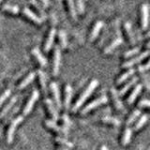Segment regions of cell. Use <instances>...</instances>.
<instances>
[{
  "instance_id": "e0dca14e",
  "label": "cell",
  "mask_w": 150,
  "mask_h": 150,
  "mask_svg": "<svg viewBox=\"0 0 150 150\" xmlns=\"http://www.w3.org/2000/svg\"><path fill=\"white\" fill-rule=\"evenodd\" d=\"M121 43H122V39H121V38L120 37L116 38V39H115L114 40H112L109 45H107L105 47L104 50H103V53H104L105 54H108L112 53V52L114 51L117 46L120 45Z\"/></svg>"
},
{
  "instance_id": "ac0fdd59",
  "label": "cell",
  "mask_w": 150,
  "mask_h": 150,
  "mask_svg": "<svg viewBox=\"0 0 150 150\" xmlns=\"http://www.w3.org/2000/svg\"><path fill=\"white\" fill-rule=\"evenodd\" d=\"M103 26V22L102 21H98L96 23H95V25L93 26L92 28V31L90 33V36H89V40L92 41L96 39V38L98 37V33H100V29H101V27Z\"/></svg>"
},
{
  "instance_id": "d590c367",
  "label": "cell",
  "mask_w": 150,
  "mask_h": 150,
  "mask_svg": "<svg viewBox=\"0 0 150 150\" xmlns=\"http://www.w3.org/2000/svg\"><path fill=\"white\" fill-rule=\"evenodd\" d=\"M62 121H63V124H64V127L63 128H65V129H69V127L71 125V123H70V120H69V118L67 116V115H63L62 116Z\"/></svg>"
},
{
  "instance_id": "44dd1931",
  "label": "cell",
  "mask_w": 150,
  "mask_h": 150,
  "mask_svg": "<svg viewBox=\"0 0 150 150\" xmlns=\"http://www.w3.org/2000/svg\"><path fill=\"white\" fill-rule=\"evenodd\" d=\"M38 78H39V83L41 91L43 93H46L47 91V86H46V76L45 73L42 70H39L38 71Z\"/></svg>"
},
{
  "instance_id": "f546056e",
  "label": "cell",
  "mask_w": 150,
  "mask_h": 150,
  "mask_svg": "<svg viewBox=\"0 0 150 150\" xmlns=\"http://www.w3.org/2000/svg\"><path fill=\"white\" fill-rule=\"evenodd\" d=\"M58 40H59L60 46L62 47V48H66L68 41H67V36H66V33L64 30H60L58 32Z\"/></svg>"
},
{
  "instance_id": "9a60e30c",
  "label": "cell",
  "mask_w": 150,
  "mask_h": 150,
  "mask_svg": "<svg viewBox=\"0 0 150 150\" xmlns=\"http://www.w3.org/2000/svg\"><path fill=\"white\" fill-rule=\"evenodd\" d=\"M71 97H72V89L70 86H65V98H64V107L66 110H68L70 105V101H71Z\"/></svg>"
},
{
  "instance_id": "4fadbf2b",
  "label": "cell",
  "mask_w": 150,
  "mask_h": 150,
  "mask_svg": "<svg viewBox=\"0 0 150 150\" xmlns=\"http://www.w3.org/2000/svg\"><path fill=\"white\" fill-rule=\"evenodd\" d=\"M32 54L35 57V59L37 60V62L39 63L41 67H45V66L47 65V59L41 54V53L38 48L32 49Z\"/></svg>"
},
{
  "instance_id": "74e56055",
  "label": "cell",
  "mask_w": 150,
  "mask_h": 150,
  "mask_svg": "<svg viewBox=\"0 0 150 150\" xmlns=\"http://www.w3.org/2000/svg\"><path fill=\"white\" fill-rule=\"evenodd\" d=\"M138 106L140 108H148L149 107V100H142L140 102H139V104Z\"/></svg>"
},
{
  "instance_id": "6da1fadb",
  "label": "cell",
  "mask_w": 150,
  "mask_h": 150,
  "mask_svg": "<svg viewBox=\"0 0 150 150\" xmlns=\"http://www.w3.org/2000/svg\"><path fill=\"white\" fill-rule=\"evenodd\" d=\"M98 86V80H92L90 82V83L88 84L87 87L84 89L83 92L80 95V97L78 98V100L75 101L73 108H72V112H76L80 109V107L83 105V103L87 100V98L91 95L93 93V91L95 90L96 87Z\"/></svg>"
},
{
  "instance_id": "cb8c5ba5",
  "label": "cell",
  "mask_w": 150,
  "mask_h": 150,
  "mask_svg": "<svg viewBox=\"0 0 150 150\" xmlns=\"http://www.w3.org/2000/svg\"><path fill=\"white\" fill-rule=\"evenodd\" d=\"M130 137H131V129L129 128H127L124 132H123V135H122V138H121V144L122 145H128L129 141H130Z\"/></svg>"
},
{
  "instance_id": "30bf717a",
  "label": "cell",
  "mask_w": 150,
  "mask_h": 150,
  "mask_svg": "<svg viewBox=\"0 0 150 150\" xmlns=\"http://www.w3.org/2000/svg\"><path fill=\"white\" fill-rule=\"evenodd\" d=\"M50 89L52 92V95H53V98L55 102V105L57 108H61V100H60V93H59V89L57 86V83L55 82L51 83L50 84Z\"/></svg>"
},
{
  "instance_id": "b9f144b4",
  "label": "cell",
  "mask_w": 150,
  "mask_h": 150,
  "mask_svg": "<svg viewBox=\"0 0 150 150\" xmlns=\"http://www.w3.org/2000/svg\"><path fill=\"white\" fill-rule=\"evenodd\" d=\"M56 150H69L68 148H66V147H58Z\"/></svg>"
},
{
  "instance_id": "1f68e13d",
  "label": "cell",
  "mask_w": 150,
  "mask_h": 150,
  "mask_svg": "<svg viewBox=\"0 0 150 150\" xmlns=\"http://www.w3.org/2000/svg\"><path fill=\"white\" fill-rule=\"evenodd\" d=\"M2 8L4 11H7L12 13H18L19 12V8L14 5H9V4H4L2 6Z\"/></svg>"
},
{
  "instance_id": "2e32d148",
  "label": "cell",
  "mask_w": 150,
  "mask_h": 150,
  "mask_svg": "<svg viewBox=\"0 0 150 150\" xmlns=\"http://www.w3.org/2000/svg\"><path fill=\"white\" fill-rule=\"evenodd\" d=\"M35 76H36V73H35V72H30V73H28V74L26 75V76L20 82V83L18 84V88H19V89H23V88H25V87L28 86V84H30V83L33 82V80L35 79Z\"/></svg>"
},
{
  "instance_id": "4316f807",
  "label": "cell",
  "mask_w": 150,
  "mask_h": 150,
  "mask_svg": "<svg viewBox=\"0 0 150 150\" xmlns=\"http://www.w3.org/2000/svg\"><path fill=\"white\" fill-rule=\"evenodd\" d=\"M147 119H148L147 115H143L141 116L140 118L138 119V121L135 123V125H134V129H135V130H139L141 128H143V127H144L145 124H146Z\"/></svg>"
},
{
  "instance_id": "e575fe53",
  "label": "cell",
  "mask_w": 150,
  "mask_h": 150,
  "mask_svg": "<svg viewBox=\"0 0 150 150\" xmlns=\"http://www.w3.org/2000/svg\"><path fill=\"white\" fill-rule=\"evenodd\" d=\"M31 1V3L34 5V7L39 11V12H40V16L42 17V18H45L46 17V15H45V13H44V11H43V8H42L41 7H40V5L37 2V0H30Z\"/></svg>"
},
{
  "instance_id": "60d3db41",
  "label": "cell",
  "mask_w": 150,
  "mask_h": 150,
  "mask_svg": "<svg viewBox=\"0 0 150 150\" xmlns=\"http://www.w3.org/2000/svg\"><path fill=\"white\" fill-rule=\"evenodd\" d=\"M100 150H108V148H107V146H105V145H102L100 147Z\"/></svg>"
},
{
  "instance_id": "8fae6325",
  "label": "cell",
  "mask_w": 150,
  "mask_h": 150,
  "mask_svg": "<svg viewBox=\"0 0 150 150\" xmlns=\"http://www.w3.org/2000/svg\"><path fill=\"white\" fill-rule=\"evenodd\" d=\"M111 98H112V104H114L115 108L117 111H122L123 110V104L120 100V98L117 91L115 90V88H111Z\"/></svg>"
},
{
  "instance_id": "484cf974",
  "label": "cell",
  "mask_w": 150,
  "mask_h": 150,
  "mask_svg": "<svg viewBox=\"0 0 150 150\" xmlns=\"http://www.w3.org/2000/svg\"><path fill=\"white\" fill-rule=\"evenodd\" d=\"M125 31H126V35L127 37H128V39L129 40L130 43H134V35H133V32L132 30H131V25H130V23L128 22V23H125Z\"/></svg>"
},
{
  "instance_id": "7bdbcfd3",
  "label": "cell",
  "mask_w": 150,
  "mask_h": 150,
  "mask_svg": "<svg viewBox=\"0 0 150 150\" xmlns=\"http://www.w3.org/2000/svg\"><path fill=\"white\" fill-rule=\"evenodd\" d=\"M1 1H2V0H0V2H1Z\"/></svg>"
},
{
  "instance_id": "7a4b0ae2",
  "label": "cell",
  "mask_w": 150,
  "mask_h": 150,
  "mask_svg": "<svg viewBox=\"0 0 150 150\" xmlns=\"http://www.w3.org/2000/svg\"><path fill=\"white\" fill-rule=\"evenodd\" d=\"M107 101H108V98H107L106 96H101L100 98H96V100H94L93 101H91L90 103H88L87 105L84 106L82 109V111H81V114L82 115H86L87 112L94 110L98 106L104 104V103H106Z\"/></svg>"
},
{
  "instance_id": "9c48e42d",
  "label": "cell",
  "mask_w": 150,
  "mask_h": 150,
  "mask_svg": "<svg viewBox=\"0 0 150 150\" xmlns=\"http://www.w3.org/2000/svg\"><path fill=\"white\" fill-rule=\"evenodd\" d=\"M44 125L48 129L54 130V132H56V133H59V134H67L68 133V129H65V128H63V127H60L58 125H56L54 120H45L44 121Z\"/></svg>"
},
{
  "instance_id": "277c9868",
  "label": "cell",
  "mask_w": 150,
  "mask_h": 150,
  "mask_svg": "<svg viewBox=\"0 0 150 150\" xmlns=\"http://www.w3.org/2000/svg\"><path fill=\"white\" fill-rule=\"evenodd\" d=\"M39 97H40V94L37 90H34L32 92L31 96L29 97V98H28V100L26 101L25 105V107H23V115H27L32 111L33 107H34L35 102L37 101L38 98H39Z\"/></svg>"
},
{
  "instance_id": "83f0119b",
  "label": "cell",
  "mask_w": 150,
  "mask_h": 150,
  "mask_svg": "<svg viewBox=\"0 0 150 150\" xmlns=\"http://www.w3.org/2000/svg\"><path fill=\"white\" fill-rule=\"evenodd\" d=\"M54 142L57 144H59V145H61V147H66V148H71L73 145H72V144L70 143V142H69L68 140H66V139H64V138H60V137H55V139H54Z\"/></svg>"
},
{
  "instance_id": "f35d334b",
  "label": "cell",
  "mask_w": 150,
  "mask_h": 150,
  "mask_svg": "<svg viewBox=\"0 0 150 150\" xmlns=\"http://www.w3.org/2000/svg\"><path fill=\"white\" fill-rule=\"evenodd\" d=\"M148 68H149V63H146L145 65H141V66H139L138 67V70L140 72H144V71H146V70L148 69Z\"/></svg>"
},
{
  "instance_id": "603a6c76",
  "label": "cell",
  "mask_w": 150,
  "mask_h": 150,
  "mask_svg": "<svg viewBox=\"0 0 150 150\" xmlns=\"http://www.w3.org/2000/svg\"><path fill=\"white\" fill-rule=\"evenodd\" d=\"M137 81H138V78L133 77L128 83H126L125 86L120 89V91H119V92H117V93H118V95H119V96H123L126 92H128V90H129V89L131 86H134V84H135L136 83H137Z\"/></svg>"
},
{
  "instance_id": "52a82bcc",
  "label": "cell",
  "mask_w": 150,
  "mask_h": 150,
  "mask_svg": "<svg viewBox=\"0 0 150 150\" xmlns=\"http://www.w3.org/2000/svg\"><path fill=\"white\" fill-rule=\"evenodd\" d=\"M141 25L143 29H146L148 26V4L144 3L141 6Z\"/></svg>"
},
{
  "instance_id": "ba28073f",
  "label": "cell",
  "mask_w": 150,
  "mask_h": 150,
  "mask_svg": "<svg viewBox=\"0 0 150 150\" xmlns=\"http://www.w3.org/2000/svg\"><path fill=\"white\" fill-rule=\"evenodd\" d=\"M44 105L46 107L47 111H48L50 116L52 117V120H57L58 119V112H57V110H56V108L54 107L53 101H52L50 98H45L44 101Z\"/></svg>"
},
{
  "instance_id": "ab89813d",
  "label": "cell",
  "mask_w": 150,
  "mask_h": 150,
  "mask_svg": "<svg viewBox=\"0 0 150 150\" xmlns=\"http://www.w3.org/2000/svg\"><path fill=\"white\" fill-rule=\"evenodd\" d=\"M40 2L42 3V5H43L44 7H47L49 5V1H48V0H40Z\"/></svg>"
},
{
  "instance_id": "3957f363",
  "label": "cell",
  "mask_w": 150,
  "mask_h": 150,
  "mask_svg": "<svg viewBox=\"0 0 150 150\" xmlns=\"http://www.w3.org/2000/svg\"><path fill=\"white\" fill-rule=\"evenodd\" d=\"M23 122V117L22 116H18L15 119H13L11 124L8 126V129L7 130V143L8 144H11L13 141V136H14V132H15V129L17 128V126Z\"/></svg>"
},
{
  "instance_id": "5b68a950",
  "label": "cell",
  "mask_w": 150,
  "mask_h": 150,
  "mask_svg": "<svg viewBox=\"0 0 150 150\" xmlns=\"http://www.w3.org/2000/svg\"><path fill=\"white\" fill-rule=\"evenodd\" d=\"M60 60H61V53H60V49L58 46H56L54 48V58H53V70L52 72L56 76L59 72V67H60Z\"/></svg>"
},
{
  "instance_id": "4dcf8cb0",
  "label": "cell",
  "mask_w": 150,
  "mask_h": 150,
  "mask_svg": "<svg viewBox=\"0 0 150 150\" xmlns=\"http://www.w3.org/2000/svg\"><path fill=\"white\" fill-rule=\"evenodd\" d=\"M101 121L104 124H108L111 126H118L119 125V121L117 120L116 118H114V117H110V116H106L103 117L101 119Z\"/></svg>"
},
{
  "instance_id": "8992f818",
  "label": "cell",
  "mask_w": 150,
  "mask_h": 150,
  "mask_svg": "<svg viewBox=\"0 0 150 150\" xmlns=\"http://www.w3.org/2000/svg\"><path fill=\"white\" fill-rule=\"evenodd\" d=\"M148 54H149V52L147 50V51L144 52L143 54H139L137 56H135V57H133V58H131V59H129L128 61H126V62H124L123 64H122V68H123V69H128V68L132 67L133 65L139 63L140 61H142L145 57H147Z\"/></svg>"
},
{
  "instance_id": "d6986e66",
  "label": "cell",
  "mask_w": 150,
  "mask_h": 150,
  "mask_svg": "<svg viewBox=\"0 0 150 150\" xmlns=\"http://www.w3.org/2000/svg\"><path fill=\"white\" fill-rule=\"evenodd\" d=\"M141 90H142V84H137V86H135L132 92L130 93V95L129 96L128 100H127V102H128L129 104H132V103L134 102V100L139 96Z\"/></svg>"
},
{
  "instance_id": "ffe728a7",
  "label": "cell",
  "mask_w": 150,
  "mask_h": 150,
  "mask_svg": "<svg viewBox=\"0 0 150 150\" xmlns=\"http://www.w3.org/2000/svg\"><path fill=\"white\" fill-rule=\"evenodd\" d=\"M23 14L27 17V18H29L31 21H33L34 23H38V25H40L41 23V22H42V20L38 16V15H36V14L33 12V11H31L29 8H25L23 9Z\"/></svg>"
},
{
  "instance_id": "8d00e7d4",
  "label": "cell",
  "mask_w": 150,
  "mask_h": 150,
  "mask_svg": "<svg viewBox=\"0 0 150 150\" xmlns=\"http://www.w3.org/2000/svg\"><path fill=\"white\" fill-rule=\"evenodd\" d=\"M76 5H77V9L80 13H83L84 11V6L83 0H76Z\"/></svg>"
},
{
  "instance_id": "5bb4252c",
  "label": "cell",
  "mask_w": 150,
  "mask_h": 150,
  "mask_svg": "<svg viewBox=\"0 0 150 150\" xmlns=\"http://www.w3.org/2000/svg\"><path fill=\"white\" fill-rule=\"evenodd\" d=\"M16 100H17V98L16 97H12L11 100H9L6 104H5V106L2 108V110L0 111V119L3 118V117L6 115L8 111L11 109V108L13 107V105L15 104V102H16Z\"/></svg>"
},
{
  "instance_id": "d4e9b609",
  "label": "cell",
  "mask_w": 150,
  "mask_h": 150,
  "mask_svg": "<svg viewBox=\"0 0 150 150\" xmlns=\"http://www.w3.org/2000/svg\"><path fill=\"white\" fill-rule=\"evenodd\" d=\"M141 115V111L139 109H136V110H133L131 112V114L129 115V116L128 117V119L126 121V125L127 126H129L133 123V122L138 118V116Z\"/></svg>"
},
{
  "instance_id": "f1b7e54d",
  "label": "cell",
  "mask_w": 150,
  "mask_h": 150,
  "mask_svg": "<svg viewBox=\"0 0 150 150\" xmlns=\"http://www.w3.org/2000/svg\"><path fill=\"white\" fill-rule=\"evenodd\" d=\"M67 4H68V8H69V11L71 17L73 19L76 20L77 18V14H76V8H75V4L73 0H67Z\"/></svg>"
},
{
  "instance_id": "d6a6232c",
  "label": "cell",
  "mask_w": 150,
  "mask_h": 150,
  "mask_svg": "<svg viewBox=\"0 0 150 150\" xmlns=\"http://www.w3.org/2000/svg\"><path fill=\"white\" fill-rule=\"evenodd\" d=\"M140 50H141L140 47H135V48H133V49L127 51L126 53L124 54V57L125 58H128V57H130V56H132V55L137 54L139 52H140Z\"/></svg>"
},
{
  "instance_id": "7c38bea8",
  "label": "cell",
  "mask_w": 150,
  "mask_h": 150,
  "mask_svg": "<svg viewBox=\"0 0 150 150\" xmlns=\"http://www.w3.org/2000/svg\"><path fill=\"white\" fill-rule=\"evenodd\" d=\"M54 37H55V29L54 28H52L48 34V37H47V39L45 40V43H44V51L45 52H49L50 49L52 48L54 40Z\"/></svg>"
},
{
  "instance_id": "836d02e7",
  "label": "cell",
  "mask_w": 150,
  "mask_h": 150,
  "mask_svg": "<svg viewBox=\"0 0 150 150\" xmlns=\"http://www.w3.org/2000/svg\"><path fill=\"white\" fill-rule=\"evenodd\" d=\"M9 95H11V89H6V90L3 91V93L0 95V106H1L5 102V100L9 97Z\"/></svg>"
},
{
  "instance_id": "7402d4cb",
  "label": "cell",
  "mask_w": 150,
  "mask_h": 150,
  "mask_svg": "<svg viewBox=\"0 0 150 150\" xmlns=\"http://www.w3.org/2000/svg\"><path fill=\"white\" fill-rule=\"evenodd\" d=\"M135 73V70L133 69H129L128 70H127L126 72H124L123 74H121L120 76L117 78L116 80V83L117 84H120L122 83H124L126 80H128L129 77H131L132 75Z\"/></svg>"
}]
</instances>
